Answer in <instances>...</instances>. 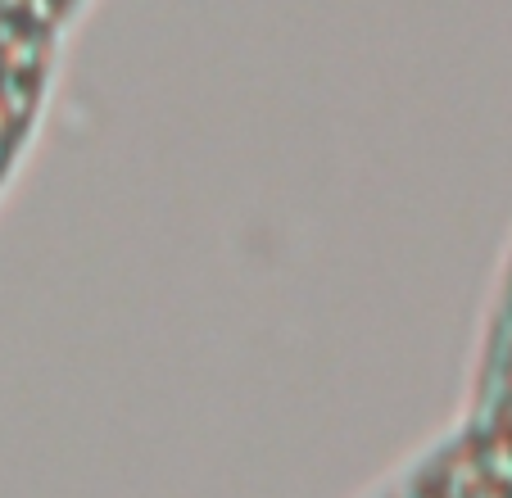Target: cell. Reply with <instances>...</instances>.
<instances>
[{
  "label": "cell",
  "mask_w": 512,
  "mask_h": 498,
  "mask_svg": "<svg viewBox=\"0 0 512 498\" xmlns=\"http://www.w3.org/2000/svg\"><path fill=\"white\" fill-rule=\"evenodd\" d=\"M50 55L55 32L0 10V186L10 182L46 105Z\"/></svg>",
  "instance_id": "6da1fadb"
},
{
  "label": "cell",
  "mask_w": 512,
  "mask_h": 498,
  "mask_svg": "<svg viewBox=\"0 0 512 498\" xmlns=\"http://www.w3.org/2000/svg\"><path fill=\"white\" fill-rule=\"evenodd\" d=\"M73 5H78V0H0V10L5 14H19V19L41 23V28H50V32L73 14Z\"/></svg>",
  "instance_id": "7a4b0ae2"
}]
</instances>
